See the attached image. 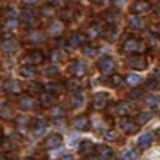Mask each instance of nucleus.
<instances>
[{
  "instance_id": "nucleus-38",
  "label": "nucleus",
  "mask_w": 160,
  "mask_h": 160,
  "mask_svg": "<svg viewBox=\"0 0 160 160\" xmlns=\"http://www.w3.org/2000/svg\"><path fill=\"white\" fill-rule=\"evenodd\" d=\"M42 74L45 77H50V79H52V77H57L60 74V70L58 67H55V66H47V67L42 68Z\"/></svg>"
},
{
  "instance_id": "nucleus-28",
  "label": "nucleus",
  "mask_w": 160,
  "mask_h": 160,
  "mask_svg": "<svg viewBox=\"0 0 160 160\" xmlns=\"http://www.w3.org/2000/svg\"><path fill=\"white\" fill-rule=\"evenodd\" d=\"M152 143H153V135L150 134V132H146V134H143L137 140V146H138V148H141V150L148 148L152 146Z\"/></svg>"
},
{
  "instance_id": "nucleus-37",
  "label": "nucleus",
  "mask_w": 160,
  "mask_h": 160,
  "mask_svg": "<svg viewBox=\"0 0 160 160\" xmlns=\"http://www.w3.org/2000/svg\"><path fill=\"white\" fill-rule=\"evenodd\" d=\"M103 18H105V21L108 25H115L119 19V12H117V10H108Z\"/></svg>"
},
{
  "instance_id": "nucleus-12",
  "label": "nucleus",
  "mask_w": 160,
  "mask_h": 160,
  "mask_svg": "<svg viewBox=\"0 0 160 160\" xmlns=\"http://www.w3.org/2000/svg\"><path fill=\"white\" fill-rule=\"evenodd\" d=\"M61 143H63V137H61V134H58V132H52V134H50L45 140H44V148H47V150H52V148L60 147Z\"/></svg>"
},
{
  "instance_id": "nucleus-58",
  "label": "nucleus",
  "mask_w": 160,
  "mask_h": 160,
  "mask_svg": "<svg viewBox=\"0 0 160 160\" xmlns=\"http://www.w3.org/2000/svg\"><path fill=\"white\" fill-rule=\"evenodd\" d=\"M159 61H160V57H159Z\"/></svg>"
},
{
  "instance_id": "nucleus-1",
  "label": "nucleus",
  "mask_w": 160,
  "mask_h": 160,
  "mask_svg": "<svg viewBox=\"0 0 160 160\" xmlns=\"http://www.w3.org/2000/svg\"><path fill=\"white\" fill-rule=\"evenodd\" d=\"M122 51L125 54H132V55H138L140 52L146 51V44L138 38H127L125 41L122 42Z\"/></svg>"
},
{
  "instance_id": "nucleus-48",
  "label": "nucleus",
  "mask_w": 160,
  "mask_h": 160,
  "mask_svg": "<svg viewBox=\"0 0 160 160\" xmlns=\"http://www.w3.org/2000/svg\"><path fill=\"white\" fill-rule=\"evenodd\" d=\"M146 105L150 106V108H157V105H159V98H157L156 95H148V96L146 98Z\"/></svg>"
},
{
  "instance_id": "nucleus-50",
  "label": "nucleus",
  "mask_w": 160,
  "mask_h": 160,
  "mask_svg": "<svg viewBox=\"0 0 160 160\" xmlns=\"http://www.w3.org/2000/svg\"><path fill=\"white\" fill-rule=\"evenodd\" d=\"M143 96V90L141 89H132L128 92V99H138Z\"/></svg>"
},
{
  "instance_id": "nucleus-21",
  "label": "nucleus",
  "mask_w": 160,
  "mask_h": 160,
  "mask_svg": "<svg viewBox=\"0 0 160 160\" xmlns=\"http://www.w3.org/2000/svg\"><path fill=\"white\" fill-rule=\"evenodd\" d=\"M114 111H115V114L118 115V117L127 118V115H130V112H131V106H130L128 102L119 101V102H117V103L114 105Z\"/></svg>"
},
{
  "instance_id": "nucleus-49",
  "label": "nucleus",
  "mask_w": 160,
  "mask_h": 160,
  "mask_svg": "<svg viewBox=\"0 0 160 160\" xmlns=\"http://www.w3.org/2000/svg\"><path fill=\"white\" fill-rule=\"evenodd\" d=\"M111 82H112L111 84H112L114 88H121L122 84H124V77H121L119 74H112Z\"/></svg>"
},
{
  "instance_id": "nucleus-36",
  "label": "nucleus",
  "mask_w": 160,
  "mask_h": 160,
  "mask_svg": "<svg viewBox=\"0 0 160 160\" xmlns=\"http://www.w3.org/2000/svg\"><path fill=\"white\" fill-rule=\"evenodd\" d=\"M152 112H147V111H141V112H138L137 114V117H135L134 121L137 122V125L141 127V125H146L150 119H152Z\"/></svg>"
},
{
  "instance_id": "nucleus-51",
  "label": "nucleus",
  "mask_w": 160,
  "mask_h": 160,
  "mask_svg": "<svg viewBox=\"0 0 160 160\" xmlns=\"http://www.w3.org/2000/svg\"><path fill=\"white\" fill-rule=\"evenodd\" d=\"M153 10H154V13H156V16L160 18V3H157L154 8H153Z\"/></svg>"
},
{
  "instance_id": "nucleus-32",
  "label": "nucleus",
  "mask_w": 160,
  "mask_h": 160,
  "mask_svg": "<svg viewBox=\"0 0 160 160\" xmlns=\"http://www.w3.org/2000/svg\"><path fill=\"white\" fill-rule=\"evenodd\" d=\"M19 74L22 77H25V79H31V77H34L37 74V70H35V67L29 66V64H22L19 67Z\"/></svg>"
},
{
  "instance_id": "nucleus-54",
  "label": "nucleus",
  "mask_w": 160,
  "mask_h": 160,
  "mask_svg": "<svg viewBox=\"0 0 160 160\" xmlns=\"http://www.w3.org/2000/svg\"><path fill=\"white\" fill-rule=\"evenodd\" d=\"M86 160H99V159L95 157V154H93V156H90V157H86Z\"/></svg>"
},
{
  "instance_id": "nucleus-9",
  "label": "nucleus",
  "mask_w": 160,
  "mask_h": 160,
  "mask_svg": "<svg viewBox=\"0 0 160 160\" xmlns=\"http://www.w3.org/2000/svg\"><path fill=\"white\" fill-rule=\"evenodd\" d=\"M18 108L21 111H25V112H29V111H34L35 106H37V101L34 99V96H29V95H23L18 99Z\"/></svg>"
},
{
  "instance_id": "nucleus-39",
  "label": "nucleus",
  "mask_w": 160,
  "mask_h": 160,
  "mask_svg": "<svg viewBox=\"0 0 160 160\" xmlns=\"http://www.w3.org/2000/svg\"><path fill=\"white\" fill-rule=\"evenodd\" d=\"M64 88H66V90H68V92L76 93L77 90H80V84L76 79H68L64 82Z\"/></svg>"
},
{
  "instance_id": "nucleus-40",
  "label": "nucleus",
  "mask_w": 160,
  "mask_h": 160,
  "mask_svg": "<svg viewBox=\"0 0 160 160\" xmlns=\"http://www.w3.org/2000/svg\"><path fill=\"white\" fill-rule=\"evenodd\" d=\"M45 92H48L50 95H52V96H58L60 92H61V86H60V83H55V82H51V83H48L45 86Z\"/></svg>"
},
{
  "instance_id": "nucleus-52",
  "label": "nucleus",
  "mask_w": 160,
  "mask_h": 160,
  "mask_svg": "<svg viewBox=\"0 0 160 160\" xmlns=\"http://www.w3.org/2000/svg\"><path fill=\"white\" fill-rule=\"evenodd\" d=\"M60 160H74V157H73V156H70V154H67V156H63V157H61V159H60Z\"/></svg>"
},
{
  "instance_id": "nucleus-30",
  "label": "nucleus",
  "mask_w": 160,
  "mask_h": 160,
  "mask_svg": "<svg viewBox=\"0 0 160 160\" xmlns=\"http://www.w3.org/2000/svg\"><path fill=\"white\" fill-rule=\"evenodd\" d=\"M67 115V109L63 105H54L51 108V117L54 119H63Z\"/></svg>"
},
{
  "instance_id": "nucleus-25",
  "label": "nucleus",
  "mask_w": 160,
  "mask_h": 160,
  "mask_svg": "<svg viewBox=\"0 0 160 160\" xmlns=\"http://www.w3.org/2000/svg\"><path fill=\"white\" fill-rule=\"evenodd\" d=\"M55 99H57V98L50 95V93L45 92V90L39 93V103H41V106H44V108H52V106L55 105Z\"/></svg>"
},
{
  "instance_id": "nucleus-4",
  "label": "nucleus",
  "mask_w": 160,
  "mask_h": 160,
  "mask_svg": "<svg viewBox=\"0 0 160 160\" xmlns=\"http://www.w3.org/2000/svg\"><path fill=\"white\" fill-rule=\"evenodd\" d=\"M25 64H29V66H32V67H35V66H39V64L44 63V54H42V51L41 50H31L28 51L25 54Z\"/></svg>"
},
{
  "instance_id": "nucleus-55",
  "label": "nucleus",
  "mask_w": 160,
  "mask_h": 160,
  "mask_svg": "<svg viewBox=\"0 0 160 160\" xmlns=\"http://www.w3.org/2000/svg\"><path fill=\"white\" fill-rule=\"evenodd\" d=\"M23 160H37V159H35V157H25Z\"/></svg>"
},
{
  "instance_id": "nucleus-42",
  "label": "nucleus",
  "mask_w": 160,
  "mask_h": 160,
  "mask_svg": "<svg viewBox=\"0 0 160 160\" xmlns=\"http://www.w3.org/2000/svg\"><path fill=\"white\" fill-rule=\"evenodd\" d=\"M138 156H140V152L137 148H128V150H125V152L122 153L121 159L122 160H137Z\"/></svg>"
},
{
  "instance_id": "nucleus-43",
  "label": "nucleus",
  "mask_w": 160,
  "mask_h": 160,
  "mask_svg": "<svg viewBox=\"0 0 160 160\" xmlns=\"http://www.w3.org/2000/svg\"><path fill=\"white\" fill-rule=\"evenodd\" d=\"M159 84H160V79H157L156 76H150L144 82V88L147 90H154V89L159 88Z\"/></svg>"
},
{
  "instance_id": "nucleus-6",
  "label": "nucleus",
  "mask_w": 160,
  "mask_h": 160,
  "mask_svg": "<svg viewBox=\"0 0 160 160\" xmlns=\"http://www.w3.org/2000/svg\"><path fill=\"white\" fill-rule=\"evenodd\" d=\"M119 128L124 131V134L127 135H134L138 132L140 127L137 125V122L131 118H122L121 122H119Z\"/></svg>"
},
{
  "instance_id": "nucleus-29",
  "label": "nucleus",
  "mask_w": 160,
  "mask_h": 160,
  "mask_svg": "<svg viewBox=\"0 0 160 160\" xmlns=\"http://www.w3.org/2000/svg\"><path fill=\"white\" fill-rule=\"evenodd\" d=\"M103 37L109 42H114L115 39L118 38V28L117 25H108L106 26V29L103 31Z\"/></svg>"
},
{
  "instance_id": "nucleus-56",
  "label": "nucleus",
  "mask_w": 160,
  "mask_h": 160,
  "mask_svg": "<svg viewBox=\"0 0 160 160\" xmlns=\"http://www.w3.org/2000/svg\"><path fill=\"white\" fill-rule=\"evenodd\" d=\"M157 32H159V35H160V23L157 25Z\"/></svg>"
},
{
  "instance_id": "nucleus-53",
  "label": "nucleus",
  "mask_w": 160,
  "mask_h": 160,
  "mask_svg": "<svg viewBox=\"0 0 160 160\" xmlns=\"http://www.w3.org/2000/svg\"><path fill=\"white\" fill-rule=\"evenodd\" d=\"M0 160H9V159L6 154H2V153H0Z\"/></svg>"
},
{
  "instance_id": "nucleus-17",
  "label": "nucleus",
  "mask_w": 160,
  "mask_h": 160,
  "mask_svg": "<svg viewBox=\"0 0 160 160\" xmlns=\"http://www.w3.org/2000/svg\"><path fill=\"white\" fill-rule=\"evenodd\" d=\"M45 41V35L42 34L41 31L38 29H31L26 35V42L29 44V45H39L42 42Z\"/></svg>"
},
{
  "instance_id": "nucleus-19",
  "label": "nucleus",
  "mask_w": 160,
  "mask_h": 160,
  "mask_svg": "<svg viewBox=\"0 0 160 160\" xmlns=\"http://www.w3.org/2000/svg\"><path fill=\"white\" fill-rule=\"evenodd\" d=\"M150 9H152V4L148 3V2L138 0V2H134V3H132V6H131V12H132V15H135V16H140V15L148 12Z\"/></svg>"
},
{
  "instance_id": "nucleus-2",
  "label": "nucleus",
  "mask_w": 160,
  "mask_h": 160,
  "mask_svg": "<svg viewBox=\"0 0 160 160\" xmlns=\"http://www.w3.org/2000/svg\"><path fill=\"white\" fill-rule=\"evenodd\" d=\"M68 72L72 73L73 76L76 79H80V77H84L89 72L88 63L83 61V60H74L70 66H68Z\"/></svg>"
},
{
  "instance_id": "nucleus-57",
  "label": "nucleus",
  "mask_w": 160,
  "mask_h": 160,
  "mask_svg": "<svg viewBox=\"0 0 160 160\" xmlns=\"http://www.w3.org/2000/svg\"><path fill=\"white\" fill-rule=\"evenodd\" d=\"M0 89H3V82L0 80Z\"/></svg>"
},
{
  "instance_id": "nucleus-20",
  "label": "nucleus",
  "mask_w": 160,
  "mask_h": 160,
  "mask_svg": "<svg viewBox=\"0 0 160 160\" xmlns=\"http://www.w3.org/2000/svg\"><path fill=\"white\" fill-rule=\"evenodd\" d=\"M96 157L99 160H112L114 157V150L106 146V144H101V146H96Z\"/></svg>"
},
{
  "instance_id": "nucleus-13",
  "label": "nucleus",
  "mask_w": 160,
  "mask_h": 160,
  "mask_svg": "<svg viewBox=\"0 0 160 160\" xmlns=\"http://www.w3.org/2000/svg\"><path fill=\"white\" fill-rule=\"evenodd\" d=\"M31 128H32L35 135H42L48 128V121L44 117H37L31 124Z\"/></svg>"
},
{
  "instance_id": "nucleus-59",
  "label": "nucleus",
  "mask_w": 160,
  "mask_h": 160,
  "mask_svg": "<svg viewBox=\"0 0 160 160\" xmlns=\"http://www.w3.org/2000/svg\"><path fill=\"white\" fill-rule=\"evenodd\" d=\"M0 8H2V4H0Z\"/></svg>"
},
{
  "instance_id": "nucleus-44",
  "label": "nucleus",
  "mask_w": 160,
  "mask_h": 160,
  "mask_svg": "<svg viewBox=\"0 0 160 160\" xmlns=\"http://www.w3.org/2000/svg\"><path fill=\"white\" fill-rule=\"evenodd\" d=\"M96 54H98V47L90 45V44L83 45V55L84 57H88V58H93Z\"/></svg>"
},
{
  "instance_id": "nucleus-45",
  "label": "nucleus",
  "mask_w": 160,
  "mask_h": 160,
  "mask_svg": "<svg viewBox=\"0 0 160 160\" xmlns=\"http://www.w3.org/2000/svg\"><path fill=\"white\" fill-rule=\"evenodd\" d=\"M18 16H19V12H18V9L15 6L6 8V10H4V18L6 19H18Z\"/></svg>"
},
{
  "instance_id": "nucleus-23",
  "label": "nucleus",
  "mask_w": 160,
  "mask_h": 160,
  "mask_svg": "<svg viewBox=\"0 0 160 160\" xmlns=\"http://www.w3.org/2000/svg\"><path fill=\"white\" fill-rule=\"evenodd\" d=\"M82 42H83L82 35H80L79 32H73L67 38V41H66V45H67L68 50H76V48H79V47L82 45Z\"/></svg>"
},
{
  "instance_id": "nucleus-22",
  "label": "nucleus",
  "mask_w": 160,
  "mask_h": 160,
  "mask_svg": "<svg viewBox=\"0 0 160 160\" xmlns=\"http://www.w3.org/2000/svg\"><path fill=\"white\" fill-rule=\"evenodd\" d=\"M22 22H23V25L26 26H32L35 23V10L32 8H25L23 10H22Z\"/></svg>"
},
{
  "instance_id": "nucleus-47",
  "label": "nucleus",
  "mask_w": 160,
  "mask_h": 160,
  "mask_svg": "<svg viewBox=\"0 0 160 160\" xmlns=\"http://www.w3.org/2000/svg\"><path fill=\"white\" fill-rule=\"evenodd\" d=\"M18 26H19V21L18 19H6V22H4V29L9 31V32L18 29Z\"/></svg>"
},
{
  "instance_id": "nucleus-26",
  "label": "nucleus",
  "mask_w": 160,
  "mask_h": 160,
  "mask_svg": "<svg viewBox=\"0 0 160 160\" xmlns=\"http://www.w3.org/2000/svg\"><path fill=\"white\" fill-rule=\"evenodd\" d=\"M83 102H84V93H83V90H82V89L72 95L70 105H72L73 109H77V108H80V106L83 105Z\"/></svg>"
},
{
  "instance_id": "nucleus-27",
  "label": "nucleus",
  "mask_w": 160,
  "mask_h": 160,
  "mask_svg": "<svg viewBox=\"0 0 160 160\" xmlns=\"http://www.w3.org/2000/svg\"><path fill=\"white\" fill-rule=\"evenodd\" d=\"M31 124H32V121H31V118L26 117V115H19V117L15 118V125H16V128H19V130H28L31 127Z\"/></svg>"
},
{
  "instance_id": "nucleus-33",
  "label": "nucleus",
  "mask_w": 160,
  "mask_h": 160,
  "mask_svg": "<svg viewBox=\"0 0 160 160\" xmlns=\"http://www.w3.org/2000/svg\"><path fill=\"white\" fill-rule=\"evenodd\" d=\"M74 16H76V12L73 10L72 8H64L61 12H60V21L61 22H72L74 21Z\"/></svg>"
},
{
  "instance_id": "nucleus-7",
  "label": "nucleus",
  "mask_w": 160,
  "mask_h": 160,
  "mask_svg": "<svg viewBox=\"0 0 160 160\" xmlns=\"http://www.w3.org/2000/svg\"><path fill=\"white\" fill-rule=\"evenodd\" d=\"M64 31H66V23L58 19V21H52L48 25L47 34L50 35V37H52V38H58V37H61L64 34Z\"/></svg>"
},
{
  "instance_id": "nucleus-8",
  "label": "nucleus",
  "mask_w": 160,
  "mask_h": 160,
  "mask_svg": "<svg viewBox=\"0 0 160 160\" xmlns=\"http://www.w3.org/2000/svg\"><path fill=\"white\" fill-rule=\"evenodd\" d=\"M108 101H109L108 93H105V92L96 93L92 99V108L95 111H103L108 106Z\"/></svg>"
},
{
  "instance_id": "nucleus-31",
  "label": "nucleus",
  "mask_w": 160,
  "mask_h": 160,
  "mask_svg": "<svg viewBox=\"0 0 160 160\" xmlns=\"http://www.w3.org/2000/svg\"><path fill=\"white\" fill-rule=\"evenodd\" d=\"M101 34H102L101 28H99L98 25H95V23L89 25L88 28H86V31H84V35H86V38L88 39H95V38H98Z\"/></svg>"
},
{
  "instance_id": "nucleus-46",
  "label": "nucleus",
  "mask_w": 160,
  "mask_h": 160,
  "mask_svg": "<svg viewBox=\"0 0 160 160\" xmlns=\"http://www.w3.org/2000/svg\"><path fill=\"white\" fill-rule=\"evenodd\" d=\"M103 138L106 141H118L119 134H118V131H115V130H106V132L103 134Z\"/></svg>"
},
{
  "instance_id": "nucleus-5",
  "label": "nucleus",
  "mask_w": 160,
  "mask_h": 160,
  "mask_svg": "<svg viewBox=\"0 0 160 160\" xmlns=\"http://www.w3.org/2000/svg\"><path fill=\"white\" fill-rule=\"evenodd\" d=\"M18 48H19V41L13 37H8V38H3L0 41V51L4 52V54H12V52H16Z\"/></svg>"
},
{
  "instance_id": "nucleus-18",
  "label": "nucleus",
  "mask_w": 160,
  "mask_h": 160,
  "mask_svg": "<svg viewBox=\"0 0 160 160\" xmlns=\"http://www.w3.org/2000/svg\"><path fill=\"white\" fill-rule=\"evenodd\" d=\"M127 22H128V26H130L131 29H135V31L146 29V26H147V21H146L144 18L135 16V15H131V16H128Z\"/></svg>"
},
{
  "instance_id": "nucleus-10",
  "label": "nucleus",
  "mask_w": 160,
  "mask_h": 160,
  "mask_svg": "<svg viewBox=\"0 0 160 160\" xmlns=\"http://www.w3.org/2000/svg\"><path fill=\"white\" fill-rule=\"evenodd\" d=\"M3 90L6 93H9V95L18 96V95H21V92H22V84L15 79H8L3 82Z\"/></svg>"
},
{
  "instance_id": "nucleus-41",
  "label": "nucleus",
  "mask_w": 160,
  "mask_h": 160,
  "mask_svg": "<svg viewBox=\"0 0 160 160\" xmlns=\"http://www.w3.org/2000/svg\"><path fill=\"white\" fill-rule=\"evenodd\" d=\"M42 84L41 83H38V82H31L29 84H28V88H26V90H28V93H29V96H32V95H37V93H41V92H44L42 90Z\"/></svg>"
},
{
  "instance_id": "nucleus-15",
  "label": "nucleus",
  "mask_w": 160,
  "mask_h": 160,
  "mask_svg": "<svg viewBox=\"0 0 160 160\" xmlns=\"http://www.w3.org/2000/svg\"><path fill=\"white\" fill-rule=\"evenodd\" d=\"M95 152H96V146H95V143H92L90 140H83V141L79 144V153L84 159L93 156Z\"/></svg>"
},
{
  "instance_id": "nucleus-11",
  "label": "nucleus",
  "mask_w": 160,
  "mask_h": 160,
  "mask_svg": "<svg viewBox=\"0 0 160 160\" xmlns=\"http://www.w3.org/2000/svg\"><path fill=\"white\" fill-rule=\"evenodd\" d=\"M72 127L77 131H88L90 128V119L88 115H77L72 119Z\"/></svg>"
},
{
  "instance_id": "nucleus-35",
  "label": "nucleus",
  "mask_w": 160,
  "mask_h": 160,
  "mask_svg": "<svg viewBox=\"0 0 160 160\" xmlns=\"http://www.w3.org/2000/svg\"><path fill=\"white\" fill-rule=\"evenodd\" d=\"M50 60L52 63H63L66 60V54L60 48H52L50 51Z\"/></svg>"
},
{
  "instance_id": "nucleus-16",
  "label": "nucleus",
  "mask_w": 160,
  "mask_h": 160,
  "mask_svg": "<svg viewBox=\"0 0 160 160\" xmlns=\"http://www.w3.org/2000/svg\"><path fill=\"white\" fill-rule=\"evenodd\" d=\"M15 114H13V106L10 105L9 101L0 102V119L3 121H12Z\"/></svg>"
},
{
  "instance_id": "nucleus-3",
  "label": "nucleus",
  "mask_w": 160,
  "mask_h": 160,
  "mask_svg": "<svg viewBox=\"0 0 160 160\" xmlns=\"http://www.w3.org/2000/svg\"><path fill=\"white\" fill-rule=\"evenodd\" d=\"M96 67L103 74H112L115 70V61L109 55H103V57H101V58L98 60Z\"/></svg>"
},
{
  "instance_id": "nucleus-24",
  "label": "nucleus",
  "mask_w": 160,
  "mask_h": 160,
  "mask_svg": "<svg viewBox=\"0 0 160 160\" xmlns=\"http://www.w3.org/2000/svg\"><path fill=\"white\" fill-rule=\"evenodd\" d=\"M141 82H143V77L140 76V74H137V73H128L125 77H124V84H127V86H130V88H137L138 84H141Z\"/></svg>"
},
{
  "instance_id": "nucleus-14",
  "label": "nucleus",
  "mask_w": 160,
  "mask_h": 160,
  "mask_svg": "<svg viewBox=\"0 0 160 160\" xmlns=\"http://www.w3.org/2000/svg\"><path fill=\"white\" fill-rule=\"evenodd\" d=\"M128 66L132 70H146L148 63L144 55H132L130 58V61H128Z\"/></svg>"
},
{
  "instance_id": "nucleus-34",
  "label": "nucleus",
  "mask_w": 160,
  "mask_h": 160,
  "mask_svg": "<svg viewBox=\"0 0 160 160\" xmlns=\"http://www.w3.org/2000/svg\"><path fill=\"white\" fill-rule=\"evenodd\" d=\"M55 12H57V9H55L51 3H45L39 8V15L44 18H52L55 15Z\"/></svg>"
}]
</instances>
